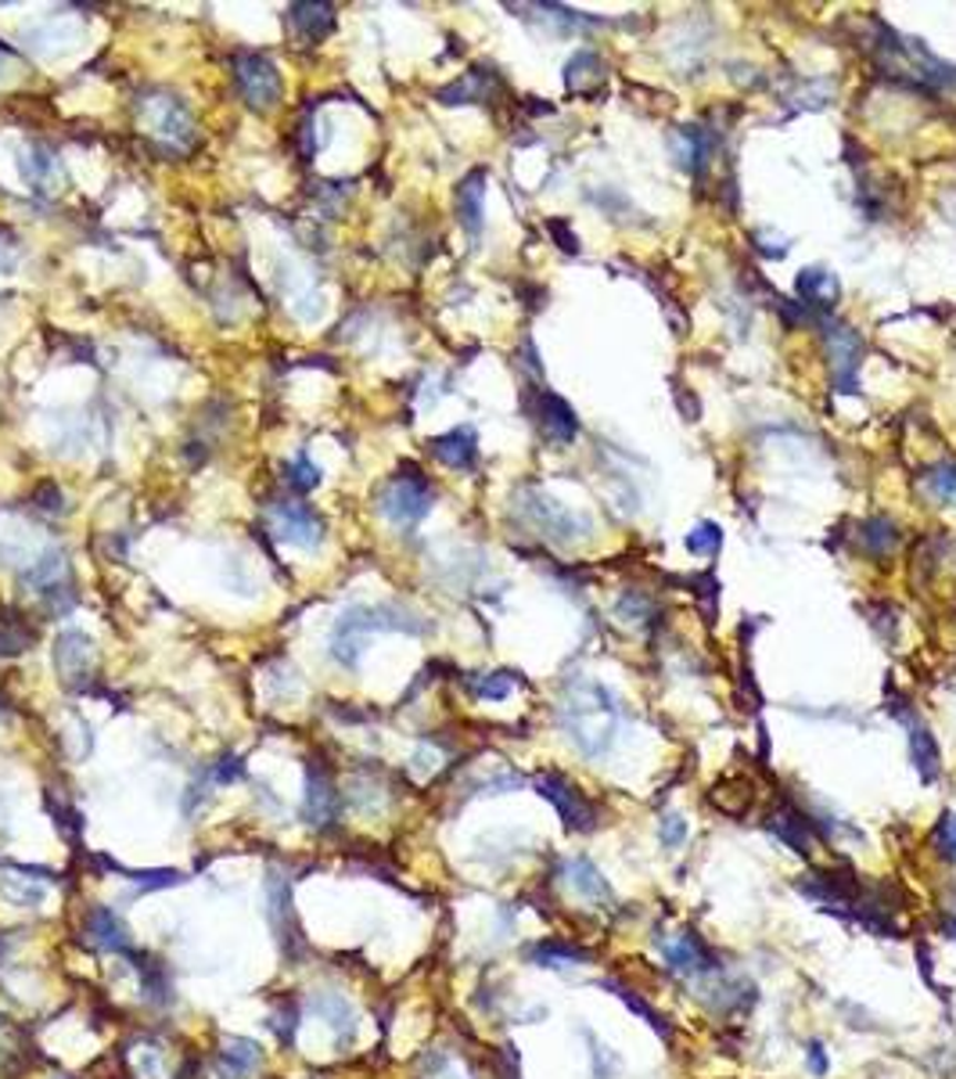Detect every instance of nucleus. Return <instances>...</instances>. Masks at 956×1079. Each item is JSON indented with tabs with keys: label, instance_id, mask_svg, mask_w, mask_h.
<instances>
[{
	"label": "nucleus",
	"instance_id": "obj_1",
	"mask_svg": "<svg viewBox=\"0 0 956 1079\" xmlns=\"http://www.w3.org/2000/svg\"><path fill=\"white\" fill-rule=\"evenodd\" d=\"M558 719L583 756H604L619 730V709L612 691L593 681H579L564 691Z\"/></svg>",
	"mask_w": 956,
	"mask_h": 1079
},
{
	"label": "nucleus",
	"instance_id": "obj_2",
	"mask_svg": "<svg viewBox=\"0 0 956 1079\" xmlns=\"http://www.w3.org/2000/svg\"><path fill=\"white\" fill-rule=\"evenodd\" d=\"M374 630H403V633H422V623H411L407 612L388 609V604H374V609H345L331 633V655H335L342 666H356L360 652H364L367 633Z\"/></svg>",
	"mask_w": 956,
	"mask_h": 1079
},
{
	"label": "nucleus",
	"instance_id": "obj_3",
	"mask_svg": "<svg viewBox=\"0 0 956 1079\" xmlns=\"http://www.w3.org/2000/svg\"><path fill=\"white\" fill-rule=\"evenodd\" d=\"M137 120L144 126V134L155 137L163 148L169 152H184L191 148L195 141V115L184 105L177 94L166 91H144L137 97Z\"/></svg>",
	"mask_w": 956,
	"mask_h": 1079
},
{
	"label": "nucleus",
	"instance_id": "obj_4",
	"mask_svg": "<svg viewBox=\"0 0 956 1079\" xmlns=\"http://www.w3.org/2000/svg\"><path fill=\"white\" fill-rule=\"evenodd\" d=\"M432 500H436V494H432V486H428L425 475L417 471L414 465H403L393 475V479L385 483L382 494H378V511L393 526L414 529L432 511Z\"/></svg>",
	"mask_w": 956,
	"mask_h": 1079
},
{
	"label": "nucleus",
	"instance_id": "obj_5",
	"mask_svg": "<svg viewBox=\"0 0 956 1079\" xmlns=\"http://www.w3.org/2000/svg\"><path fill=\"white\" fill-rule=\"evenodd\" d=\"M823 345H828V367H831V385L834 393L856 396L860 393V356H863V339L849 324L834 321V317H817Z\"/></svg>",
	"mask_w": 956,
	"mask_h": 1079
},
{
	"label": "nucleus",
	"instance_id": "obj_6",
	"mask_svg": "<svg viewBox=\"0 0 956 1079\" xmlns=\"http://www.w3.org/2000/svg\"><path fill=\"white\" fill-rule=\"evenodd\" d=\"M22 587L33 594L48 612H69L76 604V580L62 551H48L22 572Z\"/></svg>",
	"mask_w": 956,
	"mask_h": 1079
},
{
	"label": "nucleus",
	"instance_id": "obj_7",
	"mask_svg": "<svg viewBox=\"0 0 956 1079\" xmlns=\"http://www.w3.org/2000/svg\"><path fill=\"white\" fill-rule=\"evenodd\" d=\"M235 83L241 97L249 101L256 112H270L284 94V80L278 65L259 51H238L235 54Z\"/></svg>",
	"mask_w": 956,
	"mask_h": 1079
},
{
	"label": "nucleus",
	"instance_id": "obj_8",
	"mask_svg": "<svg viewBox=\"0 0 956 1079\" xmlns=\"http://www.w3.org/2000/svg\"><path fill=\"white\" fill-rule=\"evenodd\" d=\"M521 515H526V522L532 529H540V537L547 540H561L569 543L575 537H586L590 529V518L586 515H575L569 511L564 504L550 500L540 489H526V504H521Z\"/></svg>",
	"mask_w": 956,
	"mask_h": 1079
},
{
	"label": "nucleus",
	"instance_id": "obj_9",
	"mask_svg": "<svg viewBox=\"0 0 956 1079\" xmlns=\"http://www.w3.org/2000/svg\"><path fill=\"white\" fill-rule=\"evenodd\" d=\"M270 518L284 543L302 547V551H316V547L324 543V518L316 515L310 504L281 497L270 504Z\"/></svg>",
	"mask_w": 956,
	"mask_h": 1079
},
{
	"label": "nucleus",
	"instance_id": "obj_10",
	"mask_svg": "<svg viewBox=\"0 0 956 1079\" xmlns=\"http://www.w3.org/2000/svg\"><path fill=\"white\" fill-rule=\"evenodd\" d=\"M536 791H540V796L554 806L569 831H590L593 820H598V810L590 806V799L564 774H554V770L540 774V777H536Z\"/></svg>",
	"mask_w": 956,
	"mask_h": 1079
},
{
	"label": "nucleus",
	"instance_id": "obj_11",
	"mask_svg": "<svg viewBox=\"0 0 956 1079\" xmlns=\"http://www.w3.org/2000/svg\"><path fill=\"white\" fill-rule=\"evenodd\" d=\"M94 666H97V652L94 641L86 637L83 630H65L58 633L54 641V670L62 676V684L72 691H83L94 681Z\"/></svg>",
	"mask_w": 956,
	"mask_h": 1079
},
{
	"label": "nucleus",
	"instance_id": "obj_12",
	"mask_svg": "<svg viewBox=\"0 0 956 1079\" xmlns=\"http://www.w3.org/2000/svg\"><path fill=\"white\" fill-rule=\"evenodd\" d=\"M526 407H529V417L540 425V432L550 443H558V446L575 443L579 417H575V411L569 407V400H564V396L550 393V388H529Z\"/></svg>",
	"mask_w": 956,
	"mask_h": 1079
},
{
	"label": "nucleus",
	"instance_id": "obj_13",
	"mask_svg": "<svg viewBox=\"0 0 956 1079\" xmlns=\"http://www.w3.org/2000/svg\"><path fill=\"white\" fill-rule=\"evenodd\" d=\"M267 900H270V925H273V932H278L284 954L295 957L306 943H302L299 921H295V911H292V885H288V878H281V874L267 878Z\"/></svg>",
	"mask_w": 956,
	"mask_h": 1079
},
{
	"label": "nucleus",
	"instance_id": "obj_14",
	"mask_svg": "<svg viewBox=\"0 0 956 1079\" xmlns=\"http://www.w3.org/2000/svg\"><path fill=\"white\" fill-rule=\"evenodd\" d=\"M339 810V791L331 785V774L321 767L316 759H310V770H306V806H302V817H306V824L313 828H324L331 817Z\"/></svg>",
	"mask_w": 956,
	"mask_h": 1079
},
{
	"label": "nucleus",
	"instance_id": "obj_15",
	"mask_svg": "<svg viewBox=\"0 0 956 1079\" xmlns=\"http://www.w3.org/2000/svg\"><path fill=\"white\" fill-rule=\"evenodd\" d=\"M561 878L569 882V889L575 892V896H583L586 903H598V906H612L615 903V892H612V885H607V878L593 868V860H586V857L564 860Z\"/></svg>",
	"mask_w": 956,
	"mask_h": 1079
},
{
	"label": "nucleus",
	"instance_id": "obj_16",
	"mask_svg": "<svg viewBox=\"0 0 956 1079\" xmlns=\"http://www.w3.org/2000/svg\"><path fill=\"white\" fill-rule=\"evenodd\" d=\"M428 446H432V454H436L439 465L454 468V471H471L478 465V436H475V428H468V425L443 432V436H436Z\"/></svg>",
	"mask_w": 956,
	"mask_h": 1079
},
{
	"label": "nucleus",
	"instance_id": "obj_17",
	"mask_svg": "<svg viewBox=\"0 0 956 1079\" xmlns=\"http://www.w3.org/2000/svg\"><path fill=\"white\" fill-rule=\"evenodd\" d=\"M86 940H91L97 950H108V954H129V932L123 925V917L112 911V906H91V914H86Z\"/></svg>",
	"mask_w": 956,
	"mask_h": 1079
},
{
	"label": "nucleus",
	"instance_id": "obj_18",
	"mask_svg": "<svg viewBox=\"0 0 956 1079\" xmlns=\"http://www.w3.org/2000/svg\"><path fill=\"white\" fill-rule=\"evenodd\" d=\"M794 288H799L802 302L817 317H828L834 310V302L842 299V284H838L834 273L823 270V267H806L799 273V281H794Z\"/></svg>",
	"mask_w": 956,
	"mask_h": 1079
},
{
	"label": "nucleus",
	"instance_id": "obj_19",
	"mask_svg": "<svg viewBox=\"0 0 956 1079\" xmlns=\"http://www.w3.org/2000/svg\"><path fill=\"white\" fill-rule=\"evenodd\" d=\"M288 25L302 43H321L335 33V8L331 4H292L284 11Z\"/></svg>",
	"mask_w": 956,
	"mask_h": 1079
},
{
	"label": "nucleus",
	"instance_id": "obj_20",
	"mask_svg": "<svg viewBox=\"0 0 956 1079\" xmlns=\"http://www.w3.org/2000/svg\"><path fill=\"white\" fill-rule=\"evenodd\" d=\"M500 86V76L492 69L475 65L471 72H465L460 80H454L450 86H443L436 94L443 105H475V101H486L492 91Z\"/></svg>",
	"mask_w": 956,
	"mask_h": 1079
},
{
	"label": "nucleus",
	"instance_id": "obj_21",
	"mask_svg": "<svg viewBox=\"0 0 956 1079\" xmlns=\"http://www.w3.org/2000/svg\"><path fill=\"white\" fill-rule=\"evenodd\" d=\"M37 644V626L29 623L25 612L0 604V658H14Z\"/></svg>",
	"mask_w": 956,
	"mask_h": 1079
},
{
	"label": "nucleus",
	"instance_id": "obj_22",
	"mask_svg": "<svg viewBox=\"0 0 956 1079\" xmlns=\"http://www.w3.org/2000/svg\"><path fill=\"white\" fill-rule=\"evenodd\" d=\"M457 216L465 224L468 235L482 230V198H486V169H471L465 180L457 184Z\"/></svg>",
	"mask_w": 956,
	"mask_h": 1079
},
{
	"label": "nucleus",
	"instance_id": "obj_23",
	"mask_svg": "<svg viewBox=\"0 0 956 1079\" xmlns=\"http://www.w3.org/2000/svg\"><path fill=\"white\" fill-rule=\"evenodd\" d=\"M910 759L921 774L924 785H935L938 774H943V756H938L935 734L924 724H910Z\"/></svg>",
	"mask_w": 956,
	"mask_h": 1079
},
{
	"label": "nucleus",
	"instance_id": "obj_24",
	"mask_svg": "<svg viewBox=\"0 0 956 1079\" xmlns=\"http://www.w3.org/2000/svg\"><path fill=\"white\" fill-rule=\"evenodd\" d=\"M662 957L679 975L713 968V964H705V946H702V940H694L690 932H679V935H673V940H665L662 943Z\"/></svg>",
	"mask_w": 956,
	"mask_h": 1079
},
{
	"label": "nucleus",
	"instance_id": "obj_25",
	"mask_svg": "<svg viewBox=\"0 0 956 1079\" xmlns=\"http://www.w3.org/2000/svg\"><path fill=\"white\" fill-rule=\"evenodd\" d=\"M313 1011L321 1015L331 1029L339 1033V1050L342 1047H350L353 1044V1036H356V1018H353V1007L345 1004L339 993H316L313 997Z\"/></svg>",
	"mask_w": 956,
	"mask_h": 1079
},
{
	"label": "nucleus",
	"instance_id": "obj_26",
	"mask_svg": "<svg viewBox=\"0 0 956 1079\" xmlns=\"http://www.w3.org/2000/svg\"><path fill=\"white\" fill-rule=\"evenodd\" d=\"M126 957H134V968L141 975V989H144V997H148L152 1004H169L173 1000V986H169V975L166 968L158 961H152L148 954H137V950H129Z\"/></svg>",
	"mask_w": 956,
	"mask_h": 1079
},
{
	"label": "nucleus",
	"instance_id": "obj_27",
	"mask_svg": "<svg viewBox=\"0 0 956 1079\" xmlns=\"http://www.w3.org/2000/svg\"><path fill=\"white\" fill-rule=\"evenodd\" d=\"M259 1061H263V1050H259L256 1040H245V1036H235V1040H227L220 1050V1065L230 1079H241V1076H252L259 1069Z\"/></svg>",
	"mask_w": 956,
	"mask_h": 1079
},
{
	"label": "nucleus",
	"instance_id": "obj_28",
	"mask_svg": "<svg viewBox=\"0 0 956 1079\" xmlns=\"http://www.w3.org/2000/svg\"><path fill=\"white\" fill-rule=\"evenodd\" d=\"M601 80H604V62L593 51H579V54H572V62L564 65V86L575 94L579 91L590 94Z\"/></svg>",
	"mask_w": 956,
	"mask_h": 1079
},
{
	"label": "nucleus",
	"instance_id": "obj_29",
	"mask_svg": "<svg viewBox=\"0 0 956 1079\" xmlns=\"http://www.w3.org/2000/svg\"><path fill=\"white\" fill-rule=\"evenodd\" d=\"M770 828L777 831V839L780 842H788L794 853H809V831H813V824L799 813V810H791V806H784V810H777L770 817Z\"/></svg>",
	"mask_w": 956,
	"mask_h": 1079
},
{
	"label": "nucleus",
	"instance_id": "obj_30",
	"mask_svg": "<svg viewBox=\"0 0 956 1079\" xmlns=\"http://www.w3.org/2000/svg\"><path fill=\"white\" fill-rule=\"evenodd\" d=\"M860 540H863V547H866V551H871V554L885 558V554L895 551V543H900V526H895L889 515H871V518H866V522H863Z\"/></svg>",
	"mask_w": 956,
	"mask_h": 1079
},
{
	"label": "nucleus",
	"instance_id": "obj_31",
	"mask_svg": "<svg viewBox=\"0 0 956 1079\" xmlns=\"http://www.w3.org/2000/svg\"><path fill=\"white\" fill-rule=\"evenodd\" d=\"M586 957H590L586 950L564 946V943H554V940L532 946V961L540 964V968H569V964H579V961H586Z\"/></svg>",
	"mask_w": 956,
	"mask_h": 1079
},
{
	"label": "nucleus",
	"instance_id": "obj_32",
	"mask_svg": "<svg viewBox=\"0 0 956 1079\" xmlns=\"http://www.w3.org/2000/svg\"><path fill=\"white\" fill-rule=\"evenodd\" d=\"M687 551L690 554H698V558H716L719 554V547H723V529L716 522H698L690 532H687Z\"/></svg>",
	"mask_w": 956,
	"mask_h": 1079
},
{
	"label": "nucleus",
	"instance_id": "obj_33",
	"mask_svg": "<svg viewBox=\"0 0 956 1079\" xmlns=\"http://www.w3.org/2000/svg\"><path fill=\"white\" fill-rule=\"evenodd\" d=\"M924 486H928L943 504H956V465L953 460H943V465L924 471Z\"/></svg>",
	"mask_w": 956,
	"mask_h": 1079
},
{
	"label": "nucleus",
	"instance_id": "obj_34",
	"mask_svg": "<svg viewBox=\"0 0 956 1079\" xmlns=\"http://www.w3.org/2000/svg\"><path fill=\"white\" fill-rule=\"evenodd\" d=\"M284 483L292 486L295 494H310V489L321 486V468H316L313 460L302 454V457H295L292 465L284 468Z\"/></svg>",
	"mask_w": 956,
	"mask_h": 1079
},
{
	"label": "nucleus",
	"instance_id": "obj_35",
	"mask_svg": "<svg viewBox=\"0 0 956 1079\" xmlns=\"http://www.w3.org/2000/svg\"><path fill=\"white\" fill-rule=\"evenodd\" d=\"M0 889L14 906H37L43 900V885H37V878H4Z\"/></svg>",
	"mask_w": 956,
	"mask_h": 1079
},
{
	"label": "nucleus",
	"instance_id": "obj_36",
	"mask_svg": "<svg viewBox=\"0 0 956 1079\" xmlns=\"http://www.w3.org/2000/svg\"><path fill=\"white\" fill-rule=\"evenodd\" d=\"M22 173H25V177L33 180L37 187L51 184V177H54V158H51L48 152H43V148H25V152H22Z\"/></svg>",
	"mask_w": 956,
	"mask_h": 1079
},
{
	"label": "nucleus",
	"instance_id": "obj_37",
	"mask_svg": "<svg viewBox=\"0 0 956 1079\" xmlns=\"http://www.w3.org/2000/svg\"><path fill=\"white\" fill-rule=\"evenodd\" d=\"M475 695L478 698H489V702H500L515 691V673H486V676H475Z\"/></svg>",
	"mask_w": 956,
	"mask_h": 1079
},
{
	"label": "nucleus",
	"instance_id": "obj_38",
	"mask_svg": "<svg viewBox=\"0 0 956 1079\" xmlns=\"http://www.w3.org/2000/svg\"><path fill=\"white\" fill-rule=\"evenodd\" d=\"M932 845L946 863H956V813H943L932 831Z\"/></svg>",
	"mask_w": 956,
	"mask_h": 1079
},
{
	"label": "nucleus",
	"instance_id": "obj_39",
	"mask_svg": "<svg viewBox=\"0 0 956 1079\" xmlns=\"http://www.w3.org/2000/svg\"><path fill=\"white\" fill-rule=\"evenodd\" d=\"M270 1029L278 1033V1040L292 1047L295 1044V1029H299V1007L295 1004H284L278 1015H270Z\"/></svg>",
	"mask_w": 956,
	"mask_h": 1079
},
{
	"label": "nucleus",
	"instance_id": "obj_40",
	"mask_svg": "<svg viewBox=\"0 0 956 1079\" xmlns=\"http://www.w3.org/2000/svg\"><path fill=\"white\" fill-rule=\"evenodd\" d=\"M658 839H662L665 849L684 845V839H687V824H684V817H676V813L662 817V831H658Z\"/></svg>",
	"mask_w": 956,
	"mask_h": 1079
},
{
	"label": "nucleus",
	"instance_id": "obj_41",
	"mask_svg": "<svg viewBox=\"0 0 956 1079\" xmlns=\"http://www.w3.org/2000/svg\"><path fill=\"white\" fill-rule=\"evenodd\" d=\"M673 396H676V407H679V414H684L687 422H698V417H702V403H698V400H694V396L687 393V385L679 382V378H673Z\"/></svg>",
	"mask_w": 956,
	"mask_h": 1079
},
{
	"label": "nucleus",
	"instance_id": "obj_42",
	"mask_svg": "<svg viewBox=\"0 0 956 1079\" xmlns=\"http://www.w3.org/2000/svg\"><path fill=\"white\" fill-rule=\"evenodd\" d=\"M547 230H550V235H554V241L561 245V252H569V256L579 252V238H575V230H572L569 224H564V220H550Z\"/></svg>",
	"mask_w": 956,
	"mask_h": 1079
},
{
	"label": "nucleus",
	"instance_id": "obj_43",
	"mask_svg": "<svg viewBox=\"0 0 956 1079\" xmlns=\"http://www.w3.org/2000/svg\"><path fill=\"white\" fill-rule=\"evenodd\" d=\"M33 500H37L40 511H62V489H58L54 483H40Z\"/></svg>",
	"mask_w": 956,
	"mask_h": 1079
},
{
	"label": "nucleus",
	"instance_id": "obj_44",
	"mask_svg": "<svg viewBox=\"0 0 956 1079\" xmlns=\"http://www.w3.org/2000/svg\"><path fill=\"white\" fill-rule=\"evenodd\" d=\"M943 932L946 940H956V889H949V896L943 903Z\"/></svg>",
	"mask_w": 956,
	"mask_h": 1079
},
{
	"label": "nucleus",
	"instance_id": "obj_45",
	"mask_svg": "<svg viewBox=\"0 0 956 1079\" xmlns=\"http://www.w3.org/2000/svg\"><path fill=\"white\" fill-rule=\"evenodd\" d=\"M212 777H216V781H220V785H224V781H238V777H241V762H238L235 756H224V759H220V767H216Z\"/></svg>",
	"mask_w": 956,
	"mask_h": 1079
},
{
	"label": "nucleus",
	"instance_id": "obj_46",
	"mask_svg": "<svg viewBox=\"0 0 956 1079\" xmlns=\"http://www.w3.org/2000/svg\"><path fill=\"white\" fill-rule=\"evenodd\" d=\"M428 1079H465L457 1072V1065L450 1058H436V1065L428 1069Z\"/></svg>",
	"mask_w": 956,
	"mask_h": 1079
},
{
	"label": "nucleus",
	"instance_id": "obj_47",
	"mask_svg": "<svg viewBox=\"0 0 956 1079\" xmlns=\"http://www.w3.org/2000/svg\"><path fill=\"white\" fill-rule=\"evenodd\" d=\"M809 1069H813V1076H828V1055H823V1044H809Z\"/></svg>",
	"mask_w": 956,
	"mask_h": 1079
}]
</instances>
